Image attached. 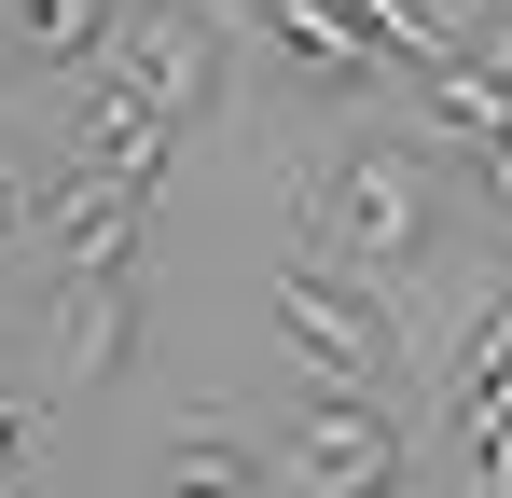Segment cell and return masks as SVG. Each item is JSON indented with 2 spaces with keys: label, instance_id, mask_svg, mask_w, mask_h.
Instances as JSON below:
<instances>
[{
  "label": "cell",
  "instance_id": "1",
  "mask_svg": "<svg viewBox=\"0 0 512 498\" xmlns=\"http://www.w3.org/2000/svg\"><path fill=\"white\" fill-rule=\"evenodd\" d=\"M429 166H443V153H416V139H346V153H305V166H291V236H319L333 263H360V277H416L429 236H443Z\"/></svg>",
  "mask_w": 512,
  "mask_h": 498
},
{
  "label": "cell",
  "instance_id": "4",
  "mask_svg": "<svg viewBox=\"0 0 512 498\" xmlns=\"http://www.w3.org/2000/svg\"><path fill=\"white\" fill-rule=\"evenodd\" d=\"M111 70H125V83H153L180 125H194V111L222 97V42H208V14H180V0H139V14L111 28Z\"/></svg>",
  "mask_w": 512,
  "mask_h": 498
},
{
  "label": "cell",
  "instance_id": "8",
  "mask_svg": "<svg viewBox=\"0 0 512 498\" xmlns=\"http://www.w3.org/2000/svg\"><path fill=\"white\" fill-rule=\"evenodd\" d=\"M125 346H139V319H125V277H70L42 374H56V388H111V374H125Z\"/></svg>",
  "mask_w": 512,
  "mask_h": 498
},
{
  "label": "cell",
  "instance_id": "14",
  "mask_svg": "<svg viewBox=\"0 0 512 498\" xmlns=\"http://www.w3.org/2000/svg\"><path fill=\"white\" fill-rule=\"evenodd\" d=\"M14 457H28V429H14V402H0V485H14Z\"/></svg>",
  "mask_w": 512,
  "mask_h": 498
},
{
  "label": "cell",
  "instance_id": "2",
  "mask_svg": "<svg viewBox=\"0 0 512 498\" xmlns=\"http://www.w3.org/2000/svg\"><path fill=\"white\" fill-rule=\"evenodd\" d=\"M277 332L319 360V374H388V346H402V305L388 291H360V263H333L319 236H291V263H277Z\"/></svg>",
  "mask_w": 512,
  "mask_h": 498
},
{
  "label": "cell",
  "instance_id": "11",
  "mask_svg": "<svg viewBox=\"0 0 512 498\" xmlns=\"http://www.w3.org/2000/svg\"><path fill=\"white\" fill-rule=\"evenodd\" d=\"M333 14L388 56V70H443V56H457V14H429V0H333Z\"/></svg>",
  "mask_w": 512,
  "mask_h": 498
},
{
  "label": "cell",
  "instance_id": "5",
  "mask_svg": "<svg viewBox=\"0 0 512 498\" xmlns=\"http://www.w3.org/2000/svg\"><path fill=\"white\" fill-rule=\"evenodd\" d=\"M222 14H250L263 42H277V70L305 83V97H360V83H374V42L346 28L333 0H222Z\"/></svg>",
  "mask_w": 512,
  "mask_h": 498
},
{
  "label": "cell",
  "instance_id": "13",
  "mask_svg": "<svg viewBox=\"0 0 512 498\" xmlns=\"http://www.w3.org/2000/svg\"><path fill=\"white\" fill-rule=\"evenodd\" d=\"M457 485H471V498H512V415L457 429Z\"/></svg>",
  "mask_w": 512,
  "mask_h": 498
},
{
  "label": "cell",
  "instance_id": "9",
  "mask_svg": "<svg viewBox=\"0 0 512 498\" xmlns=\"http://www.w3.org/2000/svg\"><path fill=\"white\" fill-rule=\"evenodd\" d=\"M485 415H512V291L471 319V346H457V374H443V429H485Z\"/></svg>",
  "mask_w": 512,
  "mask_h": 498
},
{
  "label": "cell",
  "instance_id": "3",
  "mask_svg": "<svg viewBox=\"0 0 512 498\" xmlns=\"http://www.w3.org/2000/svg\"><path fill=\"white\" fill-rule=\"evenodd\" d=\"M277 471L305 498H374V485H402V429H388V402H360V374H319V402L291 415Z\"/></svg>",
  "mask_w": 512,
  "mask_h": 498
},
{
  "label": "cell",
  "instance_id": "12",
  "mask_svg": "<svg viewBox=\"0 0 512 498\" xmlns=\"http://www.w3.org/2000/svg\"><path fill=\"white\" fill-rule=\"evenodd\" d=\"M167 485H194V498H236V485H263V457L236 443V429H180V443H167Z\"/></svg>",
  "mask_w": 512,
  "mask_h": 498
},
{
  "label": "cell",
  "instance_id": "15",
  "mask_svg": "<svg viewBox=\"0 0 512 498\" xmlns=\"http://www.w3.org/2000/svg\"><path fill=\"white\" fill-rule=\"evenodd\" d=\"M0 236H14V180H0Z\"/></svg>",
  "mask_w": 512,
  "mask_h": 498
},
{
  "label": "cell",
  "instance_id": "10",
  "mask_svg": "<svg viewBox=\"0 0 512 498\" xmlns=\"http://www.w3.org/2000/svg\"><path fill=\"white\" fill-rule=\"evenodd\" d=\"M14 14V56H56V70H111V0H0Z\"/></svg>",
  "mask_w": 512,
  "mask_h": 498
},
{
  "label": "cell",
  "instance_id": "6",
  "mask_svg": "<svg viewBox=\"0 0 512 498\" xmlns=\"http://www.w3.org/2000/svg\"><path fill=\"white\" fill-rule=\"evenodd\" d=\"M167 139H180V111L153 97V83L111 70V97L84 111V139H70V166H56V194H70V180H153V166H167Z\"/></svg>",
  "mask_w": 512,
  "mask_h": 498
},
{
  "label": "cell",
  "instance_id": "7",
  "mask_svg": "<svg viewBox=\"0 0 512 498\" xmlns=\"http://www.w3.org/2000/svg\"><path fill=\"white\" fill-rule=\"evenodd\" d=\"M139 222H153V180H70L56 194V291L70 277H125Z\"/></svg>",
  "mask_w": 512,
  "mask_h": 498
}]
</instances>
